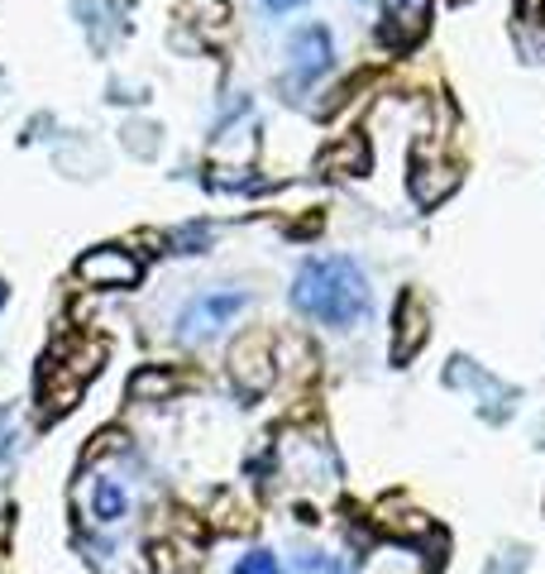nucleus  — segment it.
Listing matches in <instances>:
<instances>
[{"label": "nucleus", "mask_w": 545, "mask_h": 574, "mask_svg": "<svg viewBox=\"0 0 545 574\" xmlns=\"http://www.w3.org/2000/svg\"><path fill=\"white\" fill-rule=\"evenodd\" d=\"M426 344V307L416 297H402L397 301V336H393V354L407 359Z\"/></svg>", "instance_id": "9b49d317"}, {"label": "nucleus", "mask_w": 545, "mask_h": 574, "mask_svg": "<svg viewBox=\"0 0 545 574\" xmlns=\"http://www.w3.org/2000/svg\"><path fill=\"white\" fill-rule=\"evenodd\" d=\"M335 67V39L325 24H301L287 39V92H307Z\"/></svg>", "instance_id": "7ed1b4c3"}, {"label": "nucleus", "mask_w": 545, "mask_h": 574, "mask_svg": "<svg viewBox=\"0 0 545 574\" xmlns=\"http://www.w3.org/2000/svg\"><path fill=\"white\" fill-rule=\"evenodd\" d=\"M264 6H268L272 14H287V10H297V6H307V0H264Z\"/></svg>", "instance_id": "f3484780"}, {"label": "nucleus", "mask_w": 545, "mask_h": 574, "mask_svg": "<svg viewBox=\"0 0 545 574\" xmlns=\"http://www.w3.org/2000/svg\"><path fill=\"white\" fill-rule=\"evenodd\" d=\"M522 570H526V555H522V551H507V555L488 560V570H483V574H522Z\"/></svg>", "instance_id": "dca6fc26"}, {"label": "nucleus", "mask_w": 545, "mask_h": 574, "mask_svg": "<svg viewBox=\"0 0 545 574\" xmlns=\"http://www.w3.org/2000/svg\"><path fill=\"white\" fill-rule=\"evenodd\" d=\"M0 307H6V283H0Z\"/></svg>", "instance_id": "6ab92c4d"}, {"label": "nucleus", "mask_w": 545, "mask_h": 574, "mask_svg": "<svg viewBox=\"0 0 545 574\" xmlns=\"http://www.w3.org/2000/svg\"><path fill=\"white\" fill-rule=\"evenodd\" d=\"M445 383L459 387V393H473L479 397V412L488 416V422H507V416L516 412V387H507L502 379H493V373H483L473 359L459 354L450 369H445Z\"/></svg>", "instance_id": "20e7f679"}, {"label": "nucleus", "mask_w": 545, "mask_h": 574, "mask_svg": "<svg viewBox=\"0 0 545 574\" xmlns=\"http://www.w3.org/2000/svg\"><path fill=\"white\" fill-rule=\"evenodd\" d=\"M235 574H282V565L272 551H249V555L235 560Z\"/></svg>", "instance_id": "ddd939ff"}, {"label": "nucleus", "mask_w": 545, "mask_h": 574, "mask_svg": "<svg viewBox=\"0 0 545 574\" xmlns=\"http://www.w3.org/2000/svg\"><path fill=\"white\" fill-rule=\"evenodd\" d=\"M526 10H531V14H541V10H545V0H526Z\"/></svg>", "instance_id": "a211bd4d"}, {"label": "nucleus", "mask_w": 545, "mask_h": 574, "mask_svg": "<svg viewBox=\"0 0 545 574\" xmlns=\"http://www.w3.org/2000/svg\"><path fill=\"white\" fill-rule=\"evenodd\" d=\"M297 570H301V574H344L340 560L325 555V551H301V555H297Z\"/></svg>", "instance_id": "4468645a"}, {"label": "nucleus", "mask_w": 545, "mask_h": 574, "mask_svg": "<svg viewBox=\"0 0 545 574\" xmlns=\"http://www.w3.org/2000/svg\"><path fill=\"white\" fill-rule=\"evenodd\" d=\"M455 168L450 163H426V158H416L412 163V192L421 206H436V201H445L455 192Z\"/></svg>", "instance_id": "1a4fd4ad"}, {"label": "nucleus", "mask_w": 545, "mask_h": 574, "mask_svg": "<svg viewBox=\"0 0 545 574\" xmlns=\"http://www.w3.org/2000/svg\"><path fill=\"white\" fill-rule=\"evenodd\" d=\"M14 450H20V416L14 407H0V469L14 459Z\"/></svg>", "instance_id": "f8f14e48"}, {"label": "nucleus", "mask_w": 545, "mask_h": 574, "mask_svg": "<svg viewBox=\"0 0 545 574\" xmlns=\"http://www.w3.org/2000/svg\"><path fill=\"white\" fill-rule=\"evenodd\" d=\"M86 512H92V522H100V527L120 522V517L129 512V493L120 488V479L92 474V479H86Z\"/></svg>", "instance_id": "6e6552de"}, {"label": "nucleus", "mask_w": 545, "mask_h": 574, "mask_svg": "<svg viewBox=\"0 0 545 574\" xmlns=\"http://www.w3.org/2000/svg\"><path fill=\"white\" fill-rule=\"evenodd\" d=\"M292 307L330 330H354L373 311L368 273L350 254H316L292 278Z\"/></svg>", "instance_id": "f257e3e1"}, {"label": "nucleus", "mask_w": 545, "mask_h": 574, "mask_svg": "<svg viewBox=\"0 0 545 574\" xmlns=\"http://www.w3.org/2000/svg\"><path fill=\"white\" fill-rule=\"evenodd\" d=\"M77 273L92 287H129L139 278V264L129 258L125 249H96V254H86L82 264H77Z\"/></svg>", "instance_id": "0eeeda50"}, {"label": "nucleus", "mask_w": 545, "mask_h": 574, "mask_svg": "<svg viewBox=\"0 0 545 574\" xmlns=\"http://www.w3.org/2000/svg\"><path fill=\"white\" fill-rule=\"evenodd\" d=\"M430 24V0H383V39L412 49Z\"/></svg>", "instance_id": "39448f33"}, {"label": "nucleus", "mask_w": 545, "mask_h": 574, "mask_svg": "<svg viewBox=\"0 0 545 574\" xmlns=\"http://www.w3.org/2000/svg\"><path fill=\"white\" fill-rule=\"evenodd\" d=\"M168 387H172L168 373H139V379L129 383V393H135V397H153V393H168Z\"/></svg>", "instance_id": "2eb2a0df"}, {"label": "nucleus", "mask_w": 545, "mask_h": 574, "mask_svg": "<svg viewBox=\"0 0 545 574\" xmlns=\"http://www.w3.org/2000/svg\"><path fill=\"white\" fill-rule=\"evenodd\" d=\"M229 373H235V383L244 387V393H264V387L272 383V354H268V344L264 340H244L235 344V354H229Z\"/></svg>", "instance_id": "423d86ee"}, {"label": "nucleus", "mask_w": 545, "mask_h": 574, "mask_svg": "<svg viewBox=\"0 0 545 574\" xmlns=\"http://www.w3.org/2000/svg\"><path fill=\"white\" fill-rule=\"evenodd\" d=\"M364 574H430V565H426V555L416 551V545L387 541L383 551L368 555V570H364Z\"/></svg>", "instance_id": "9d476101"}, {"label": "nucleus", "mask_w": 545, "mask_h": 574, "mask_svg": "<svg viewBox=\"0 0 545 574\" xmlns=\"http://www.w3.org/2000/svg\"><path fill=\"white\" fill-rule=\"evenodd\" d=\"M244 307H249V293H239V287H211V293H196L178 316V336L186 344L215 340Z\"/></svg>", "instance_id": "f03ea898"}]
</instances>
